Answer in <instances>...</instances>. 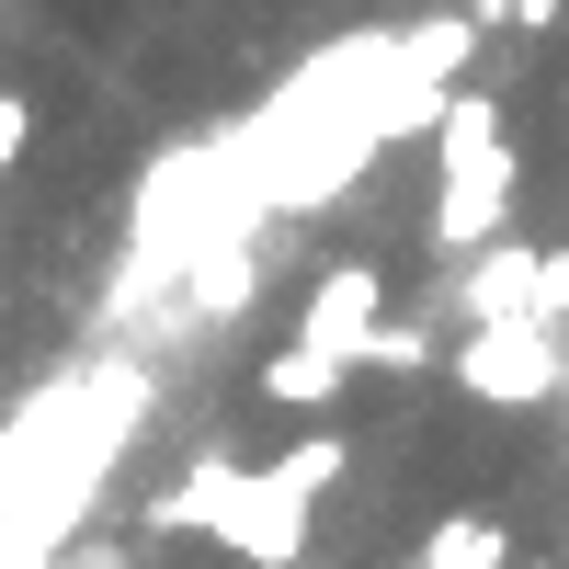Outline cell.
Returning <instances> with one entry per match:
<instances>
[{"mask_svg":"<svg viewBox=\"0 0 569 569\" xmlns=\"http://www.w3.org/2000/svg\"><path fill=\"white\" fill-rule=\"evenodd\" d=\"M456 376H467V399H479V410H547V399L569 388V330H536V319L467 330Z\"/></svg>","mask_w":569,"mask_h":569,"instance_id":"3","label":"cell"},{"mask_svg":"<svg viewBox=\"0 0 569 569\" xmlns=\"http://www.w3.org/2000/svg\"><path fill=\"white\" fill-rule=\"evenodd\" d=\"M536 262H547V251H525V240H490V251H479V273H467V330L536 319Z\"/></svg>","mask_w":569,"mask_h":569,"instance_id":"5","label":"cell"},{"mask_svg":"<svg viewBox=\"0 0 569 569\" xmlns=\"http://www.w3.org/2000/svg\"><path fill=\"white\" fill-rule=\"evenodd\" d=\"M297 569H330V558H297Z\"/></svg>","mask_w":569,"mask_h":569,"instance_id":"10","label":"cell"},{"mask_svg":"<svg viewBox=\"0 0 569 569\" xmlns=\"http://www.w3.org/2000/svg\"><path fill=\"white\" fill-rule=\"evenodd\" d=\"M342 388H353V365H330V353H297V342H284V353L262 365V399H273V410H330Z\"/></svg>","mask_w":569,"mask_h":569,"instance_id":"7","label":"cell"},{"mask_svg":"<svg viewBox=\"0 0 569 569\" xmlns=\"http://www.w3.org/2000/svg\"><path fill=\"white\" fill-rule=\"evenodd\" d=\"M410 569H512V536L490 525V512H445L433 536H421V558Z\"/></svg>","mask_w":569,"mask_h":569,"instance_id":"6","label":"cell"},{"mask_svg":"<svg viewBox=\"0 0 569 569\" xmlns=\"http://www.w3.org/2000/svg\"><path fill=\"white\" fill-rule=\"evenodd\" d=\"M23 149H34V103L0 91V171H23Z\"/></svg>","mask_w":569,"mask_h":569,"instance_id":"8","label":"cell"},{"mask_svg":"<svg viewBox=\"0 0 569 569\" xmlns=\"http://www.w3.org/2000/svg\"><path fill=\"white\" fill-rule=\"evenodd\" d=\"M433 240L445 251H490L501 217H512V137H501V103L490 91H445L433 114Z\"/></svg>","mask_w":569,"mask_h":569,"instance_id":"2","label":"cell"},{"mask_svg":"<svg viewBox=\"0 0 569 569\" xmlns=\"http://www.w3.org/2000/svg\"><path fill=\"white\" fill-rule=\"evenodd\" d=\"M376 308H388V284H376V262H330V273L308 284V308H297V353H330V365H353V376H365Z\"/></svg>","mask_w":569,"mask_h":569,"instance_id":"4","label":"cell"},{"mask_svg":"<svg viewBox=\"0 0 569 569\" xmlns=\"http://www.w3.org/2000/svg\"><path fill=\"white\" fill-rule=\"evenodd\" d=\"M58 569H126V558H114V547H80V536H69V547H58Z\"/></svg>","mask_w":569,"mask_h":569,"instance_id":"9","label":"cell"},{"mask_svg":"<svg viewBox=\"0 0 569 569\" xmlns=\"http://www.w3.org/2000/svg\"><path fill=\"white\" fill-rule=\"evenodd\" d=\"M342 433H308L297 456H273V467H228V456H206V467H182L171 479V501H149V525L160 536H217L228 558H251V569H297V547H308V512H319V490L342 479Z\"/></svg>","mask_w":569,"mask_h":569,"instance_id":"1","label":"cell"}]
</instances>
